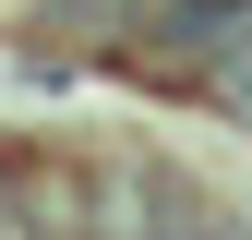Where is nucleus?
Segmentation results:
<instances>
[{"mask_svg":"<svg viewBox=\"0 0 252 240\" xmlns=\"http://www.w3.org/2000/svg\"><path fill=\"white\" fill-rule=\"evenodd\" d=\"M204 96L228 108V120H252V0L228 12V36H216V60H204Z\"/></svg>","mask_w":252,"mask_h":240,"instance_id":"obj_1","label":"nucleus"}]
</instances>
